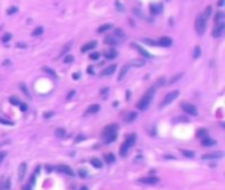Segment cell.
I'll use <instances>...</instances> for the list:
<instances>
[{
  "label": "cell",
  "instance_id": "37",
  "mask_svg": "<svg viewBox=\"0 0 225 190\" xmlns=\"http://www.w3.org/2000/svg\"><path fill=\"white\" fill-rule=\"evenodd\" d=\"M11 38H12V36H11L9 33H5V35L3 36V38H1V40H3V42H8Z\"/></svg>",
  "mask_w": 225,
  "mask_h": 190
},
{
  "label": "cell",
  "instance_id": "46",
  "mask_svg": "<svg viewBox=\"0 0 225 190\" xmlns=\"http://www.w3.org/2000/svg\"><path fill=\"white\" fill-rule=\"evenodd\" d=\"M19 106H20V110H21V111H27V110H28V106H27L25 103H20Z\"/></svg>",
  "mask_w": 225,
  "mask_h": 190
},
{
  "label": "cell",
  "instance_id": "30",
  "mask_svg": "<svg viewBox=\"0 0 225 190\" xmlns=\"http://www.w3.org/2000/svg\"><path fill=\"white\" fill-rule=\"evenodd\" d=\"M42 70H44L45 73H49L50 75H53V77H57V73H55L53 69H50V67H48V66H45V67H42Z\"/></svg>",
  "mask_w": 225,
  "mask_h": 190
},
{
  "label": "cell",
  "instance_id": "44",
  "mask_svg": "<svg viewBox=\"0 0 225 190\" xmlns=\"http://www.w3.org/2000/svg\"><path fill=\"white\" fill-rule=\"evenodd\" d=\"M9 187H11V180H9V178H7V180H5V183H4V189L8 190Z\"/></svg>",
  "mask_w": 225,
  "mask_h": 190
},
{
  "label": "cell",
  "instance_id": "27",
  "mask_svg": "<svg viewBox=\"0 0 225 190\" xmlns=\"http://www.w3.org/2000/svg\"><path fill=\"white\" fill-rule=\"evenodd\" d=\"M104 157H106V163H108V164H112L113 161H115V156H113L112 153H107Z\"/></svg>",
  "mask_w": 225,
  "mask_h": 190
},
{
  "label": "cell",
  "instance_id": "38",
  "mask_svg": "<svg viewBox=\"0 0 225 190\" xmlns=\"http://www.w3.org/2000/svg\"><path fill=\"white\" fill-rule=\"evenodd\" d=\"M0 123H3V124H8V125H12V124H13V121L7 120V119H3V118H0Z\"/></svg>",
  "mask_w": 225,
  "mask_h": 190
},
{
  "label": "cell",
  "instance_id": "43",
  "mask_svg": "<svg viewBox=\"0 0 225 190\" xmlns=\"http://www.w3.org/2000/svg\"><path fill=\"white\" fill-rule=\"evenodd\" d=\"M116 7H117V9L120 11V12H124V9H125V8H124V5L121 3H119V1H116Z\"/></svg>",
  "mask_w": 225,
  "mask_h": 190
},
{
  "label": "cell",
  "instance_id": "5",
  "mask_svg": "<svg viewBox=\"0 0 225 190\" xmlns=\"http://www.w3.org/2000/svg\"><path fill=\"white\" fill-rule=\"evenodd\" d=\"M195 29H196V32H198V35H203L205 31V19L201 16V15H199L198 17H196V20H195Z\"/></svg>",
  "mask_w": 225,
  "mask_h": 190
},
{
  "label": "cell",
  "instance_id": "29",
  "mask_svg": "<svg viewBox=\"0 0 225 190\" xmlns=\"http://www.w3.org/2000/svg\"><path fill=\"white\" fill-rule=\"evenodd\" d=\"M116 137H117V133H112V135L107 136V137L104 139V141H106V143H112V141L116 140Z\"/></svg>",
  "mask_w": 225,
  "mask_h": 190
},
{
  "label": "cell",
  "instance_id": "12",
  "mask_svg": "<svg viewBox=\"0 0 225 190\" xmlns=\"http://www.w3.org/2000/svg\"><path fill=\"white\" fill-rule=\"evenodd\" d=\"M96 41H90V42H87V44H84V45L80 48V50H82L83 53H86V52H88V50H92V49H95L96 48Z\"/></svg>",
  "mask_w": 225,
  "mask_h": 190
},
{
  "label": "cell",
  "instance_id": "35",
  "mask_svg": "<svg viewBox=\"0 0 225 190\" xmlns=\"http://www.w3.org/2000/svg\"><path fill=\"white\" fill-rule=\"evenodd\" d=\"M182 77H183V74H182V73H179V74H177V75H175L174 78H171V79H170V85H173V83H174L175 81H178V79H179V78H182Z\"/></svg>",
  "mask_w": 225,
  "mask_h": 190
},
{
  "label": "cell",
  "instance_id": "36",
  "mask_svg": "<svg viewBox=\"0 0 225 190\" xmlns=\"http://www.w3.org/2000/svg\"><path fill=\"white\" fill-rule=\"evenodd\" d=\"M72 61H74V57H72L71 54H67V55L65 57V62H66V63H71Z\"/></svg>",
  "mask_w": 225,
  "mask_h": 190
},
{
  "label": "cell",
  "instance_id": "53",
  "mask_svg": "<svg viewBox=\"0 0 225 190\" xmlns=\"http://www.w3.org/2000/svg\"><path fill=\"white\" fill-rule=\"evenodd\" d=\"M80 140H84V136H79L76 140H75V143H78V141H80Z\"/></svg>",
  "mask_w": 225,
  "mask_h": 190
},
{
  "label": "cell",
  "instance_id": "25",
  "mask_svg": "<svg viewBox=\"0 0 225 190\" xmlns=\"http://www.w3.org/2000/svg\"><path fill=\"white\" fill-rule=\"evenodd\" d=\"M104 55H106L107 58L112 59V58H115V57H117V52H116V50H115V49H112V50H109V52H107Z\"/></svg>",
  "mask_w": 225,
  "mask_h": 190
},
{
  "label": "cell",
  "instance_id": "28",
  "mask_svg": "<svg viewBox=\"0 0 225 190\" xmlns=\"http://www.w3.org/2000/svg\"><path fill=\"white\" fill-rule=\"evenodd\" d=\"M211 12H212V7L211 5H208V7L205 8V11H204V13L201 15V16H203V17L205 19V20H207V19L209 17V15H211Z\"/></svg>",
  "mask_w": 225,
  "mask_h": 190
},
{
  "label": "cell",
  "instance_id": "10",
  "mask_svg": "<svg viewBox=\"0 0 225 190\" xmlns=\"http://www.w3.org/2000/svg\"><path fill=\"white\" fill-rule=\"evenodd\" d=\"M57 170H58V172L65 173V174H67V176H70V177H72L75 174V173L71 170V168L67 166V165H58V166H57Z\"/></svg>",
  "mask_w": 225,
  "mask_h": 190
},
{
  "label": "cell",
  "instance_id": "49",
  "mask_svg": "<svg viewBox=\"0 0 225 190\" xmlns=\"http://www.w3.org/2000/svg\"><path fill=\"white\" fill-rule=\"evenodd\" d=\"M51 116H53V112H45V114H44L45 119H49V118H51Z\"/></svg>",
  "mask_w": 225,
  "mask_h": 190
},
{
  "label": "cell",
  "instance_id": "21",
  "mask_svg": "<svg viewBox=\"0 0 225 190\" xmlns=\"http://www.w3.org/2000/svg\"><path fill=\"white\" fill-rule=\"evenodd\" d=\"M112 28V24H104V25H102V27H99L98 28V33H103V32H107V31H109Z\"/></svg>",
  "mask_w": 225,
  "mask_h": 190
},
{
  "label": "cell",
  "instance_id": "11",
  "mask_svg": "<svg viewBox=\"0 0 225 190\" xmlns=\"http://www.w3.org/2000/svg\"><path fill=\"white\" fill-rule=\"evenodd\" d=\"M149 8H150V12L153 15H158V13H161L162 11H163V7H162V4H155V3H153V4H150L149 5Z\"/></svg>",
  "mask_w": 225,
  "mask_h": 190
},
{
  "label": "cell",
  "instance_id": "55",
  "mask_svg": "<svg viewBox=\"0 0 225 190\" xmlns=\"http://www.w3.org/2000/svg\"><path fill=\"white\" fill-rule=\"evenodd\" d=\"M87 71H88V73H91V74H94V69H92V66H90L88 69H87Z\"/></svg>",
  "mask_w": 225,
  "mask_h": 190
},
{
  "label": "cell",
  "instance_id": "3",
  "mask_svg": "<svg viewBox=\"0 0 225 190\" xmlns=\"http://www.w3.org/2000/svg\"><path fill=\"white\" fill-rule=\"evenodd\" d=\"M178 95H179V91L178 90H174V91H171V93H167L166 95H165V98H163V100L161 102V104H159V107L161 108H163V107H166L167 104H170L173 100H175L178 98Z\"/></svg>",
  "mask_w": 225,
  "mask_h": 190
},
{
  "label": "cell",
  "instance_id": "56",
  "mask_svg": "<svg viewBox=\"0 0 225 190\" xmlns=\"http://www.w3.org/2000/svg\"><path fill=\"white\" fill-rule=\"evenodd\" d=\"M23 190H31V186H29V185H25V186L23 187Z\"/></svg>",
  "mask_w": 225,
  "mask_h": 190
},
{
  "label": "cell",
  "instance_id": "22",
  "mask_svg": "<svg viewBox=\"0 0 225 190\" xmlns=\"http://www.w3.org/2000/svg\"><path fill=\"white\" fill-rule=\"evenodd\" d=\"M181 153L183 156H186L187 159H194L195 157V153L191 152V151H187V149H181Z\"/></svg>",
  "mask_w": 225,
  "mask_h": 190
},
{
  "label": "cell",
  "instance_id": "6",
  "mask_svg": "<svg viewBox=\"0 0 225 190\" xmlns=\"http://www.w3.org/2000/svg\"><path fill=\"white\" fill-rule=\"evenodd\" d=\"M224 31H225V21H220V23L215 24V29H213L212 36L217 38V37H220V36L224 33Z\"/></svg>",
  "mask_w": 225,
  "mask_h": 190
},
{
  "label": "cell",
  "instance_id": "15",
  "mask_svg": "<svg viewBox=\"0 0 225 190\" xmlns=\"http://www.w3.org/2000/svg\"><path fill=\"white\" fill-rule=\"evenodd\" d=\"M25 173H27V164L25 163H21L20 166H19V180L23 181V178H24Z\"/></svg>",
  "mask_w": 225,
  "mask_h": 190
},
{
  "label": "cell",
  "instance_id": "2",
  "mask_svg": "<svg viewBox=\"0 0 225 190\" xmlns=\"http://www.w3.org/2000/svg\"><path fill=\"white\" fill-rule=\"evenodd\" d=\"M136 133H132V135H128L125 139V141L121 144V147H120V156H126V153H128V151L130 149V147L136 143Z\"/></svg>",
  "mask_w": 225,
  "mask_h": 190
},
{
  "label": "cell",
  "instance_id": "45",
  "mask_svg": "<svg viewBox=\"0 0 225 190\" xmlns=\"http://www.w3.org/2000/svg\"><path fill=\"white\" fill-rule=\"evenodd\" d=\"M16 11H17V8H16V7H11V8H8L7 13H8V15H12V13H15Z\"/></svg>",
  "mask_w": 225,
  "mask_h": 190
},
{
  "label": "cell",
  "instance_id": "24",
  "mask_svg": "<svg viewBox=\"0 0 225 190\" xmlns=\"http://www.w3.org/2000/svg\"><path fill=\"white\" fill-rule=\"evenodd\" d=\"M136 116H137L136 112H129V114L125 116V121L126 123H130V121H133L134 119H136Z\"/></svg>",
  "mask_w": 225,
  "mask_h": 190
},
{
  "label": "cell",
  "instance_id": "50",
  "mask_svg": "<svg viewBox=\"0 0 225 190\" xmlns=\"http://www.w3.org/2000/svg\"><path fill=\"white\" fill-rule=\"evenodd\" d=\"M79 176H82V177H86V176H87V172H86L84 169H80V170H79Z\"/></svg>",
  "mask_w": 225,
  "mask_h": 190
},
{
  "label": "cell",
  "instance_id": "41",
  "mask_svg": "<svg viewBox=\"0 0 225 190\" xmlns=\"http://www.w3.org/2000/svg\"><path fill=\"white\" fill-rule=\"evenodd\" d=\"M100 57V53H92V54H90V58L91 59H99Z\"/></svg>",
  "mask_w": 225,
  "mask_h": 190
},
{
  "label": "cell",
  "instance_id": "19",
  "mask_svg": "<svg viewBox=\"0 0 225 190\" xmlns=\"http://www.w3.org/2000/svg\"><path fill=\"white\" fill-rule=\"evenodd\" d=\"M90 163H91V165H92V166H95L96 169H100V168H102V166H103V163H102V161H100L99 159H96V157H94V159H91V161H90Z\"/></svg>",
  "mask_w": 225,
  "mask_h": 190
},
{
  "label": "cell",
  "instance_id": "39",
  "mask_svg": "<svg viewBox=\"0 0 225 190\" xmlns=\"http://www.w3.org/2000/svg\"><path fill=\"white\" fill-rule=\"evenodd\" d=\"M115 35H116V36H120L121 38L125 37V35L123 33V31H121V29H116V31H115Z\"/></svg>",
  "mask_w": 225,
  "mask_h": 190
},
{
  "label": "cell",
  "instance_id": "18",
  "mask_svg": "<svg viewBox=\"0 0 225 190\" xmlns=\"http://www.w3.org/2000/svg\"><path fill=\"white\" fill-rule=\"evenodd\" d=\"M115 70H116V65H111V66H108V67H106V69L103 70L102 75H111V74L115 73Z\"/></svg>",
  "mask_w": 225,
  "mask_h": 190
},
{
  "label": "cell",
  "instance_id": "52",
  "mask_svg": "<svg viewBox=\"0 0 225 190\" xmlns=\"http://www.w3.org/2000/svg\"><path fill=\"white\" fill-rule=\"evenodd\" d=\"M74 94H75V91H70V93H68V95H67V99H71V98L74 97Z\"/></svg>",
  "mask_w": 225,
  "mask_h": 190
},
{
  "label": "cell",
  "instance_id": "58",
  "mask_svg": "<svg viewBox=\"0 0 225 190\" xmlns=\"http://www.w3.org/2000/svg\"><path fill=\"white\" fill-rule=\"evenodd\" d=\"M9 59H7V61H4V62H3V65H9Z\"/></svg>",
  "mask_w": 225,
  "mask_h": 190
},
{
  "label": "cell",
  "instance_id": "20",
  "mask_svg": "<svg viewBox=\"0 0 225 190\" xmlns=\"http://www.w3.org/2000/svg\"><path fill=\"white\" fill-rule=\"evenodd\" d=\"M99 110H100L99 104H91V106L88 107V110H87V112H88V114H96Z\"/></svg>",
  "mask_w": 225,
  "mask_h": 190
},
{
  "label": "cell",
  "instance_id": "42",
  "mask_svg": "<svg viewBox=\"0 0 225 190\" xmlns=\"http://www.w3.org/2000/svg\"><path fill=\"white\" fill-rule=\"evenodd\" d=\"M9 102H11L12 104H20V100L17 99V98H13V97L9 98Z\"/></svg>",
  "mask_w": 225,
  "mask_h": 190
},
{
  "label": "cell",
  "instance_id": "51",
  "mask_svg": "<svg viewBox=\"0 0 225 190\" xmlns=\"http://www.w3.org/2000/svg\"><path fill=\"white\" fill-rule=\"evenodd\" d=\"M7 156V152H0V163L4 160V157Z\"/></svg>",
  "mask_w": 225,
  "mask_h": 190
},
{
  "label": "cell",
  "instance_id": "34",
  "mask_svg": "<svg viewBox=\"0 0 225 190\" xmlns=\"http://www.w3.org/2000/svg\"><path fill=\"white\" fill-rule=\"evenodd\" d=\"M196 136L198 137H204V136H207V129H199L198 132H196Z\"/></svg>",
  "mask_w": 225,
  "mask_h": 190
},
{
  "label": "cell",
  "instance_id": "31",
  "mask_svg": "<svg viewBox=\"0 0 225 190\" xmlns=\"http://www.w3.org/2000/svg\"><path fill=\"white\" fill-rule=\"evenodd\" d=\"M42 33H44V28L38 27V28H36V29H34L32 35H33V36H40V35H42Z\"/></svg>",
  "mask_w": 225,
  "mask_h": 190
},
{
  "label": "cell",
  "instance_id": "14",
  "mask_svg": "<svg viewBox=\"0 0 225 190\" xmlns=\"http://www.w3.org/2000/svg\"><path fill=\"white\" fill-rule=\"evenodd\" d=\"M159 45L169 48V46L173 45V38L166 37V36H163V37H161V38H159Z\"/></svg>",
  "mask_w": 225,
  "mask_h": 190
},
{
  "label": "cell",
  "instance_id": "13",
  "mask_svg": "<svg viewBox=\"0 0 225 190\" xmlns=\"http://www.w3.org/2000/svg\"><path fill=\"white\" fill-rule=\"evenodd\" d=\"M132 48H134V49L137 50V52L140 53L141 55H143V57H146V58H150V57H151V54H150V53H147L146 50H145V49L141 48V46H138L137 44H132Z\"/></svg>",
  "mask_w": 225,
  "mask_h": 190
},
{
  "label": "cell",
  "instance_id": "33",
  "mask_svg": "<svg viewBox=\"0 0 225 190\" xmlns=\"http://www.w3.org/2000/svg\"><path fill=\"white\" fill-rule=\"evenodd\" d=\"M142 41L145 42V44H147V45H151V46H155V45H157V42L154 41V40H150V38H143Z\"/></svg>",
  "mask_w": 225,
  "mask_h": 190
},
{
  "label": "cell",
  "instance_id": "17",
  "mask_svg": "<svg viewBox=\"0 0 225 190\" xmlns=\"http://www.w3.org/2000/svg\"><path fill=\"white\" fill-rule=\"evenodd\" d=\"M201 144L204 145V147H211V145H215L216 141L212 140L211 137H208V136H204V137H201Z\"/></svg>",
  "mask_w": 225,
  "mask_h": 190
},
{
  "label": "cell",
  "instance_id": "32",
  "mask_svg": "<svg viewBox=\"0 0 225 190\" xmlns=\"http://www.w3.org/2000/svg\"><path fill=\"white\" fill-rule=\"evenodd\" d=\"M104 41H106V44H108V45H115V44H116V40L113 37H106Z\"/></svg>",
  "mask_w": 225,
  "mask_h": 190
},
{
  "label": "cell",
  "instance_id": "26",
  "mask_svg": "<svg viewBox=\"0 0 225 190\" xmlns=\"http://www.w3.org/2000/svg\"><path fill=\"white\" fill-rule=\"evenodd\" d=\"M222 19H225V15L224 12H218L217 15H216V19H215V24H217V23H220V21H224Z\"/></svg>",
  "mask_w": 225,
  "mask_h": 190
},
{
  "label": "cell",
  "instance_id": "9",
  "mask_svg": "<svg viewBox=\"0 0 225 190\" xmlns=\"http://www.w3.org/2000/svg\"><path fill=\"white\" fill-rule=\"evenodd\" d=\"M141 183H146V185H154V183H157L158 181H159V178L158 177H154V176H150V177H142V178H140Z\"/></svg>",
  "mask_w": 225,
  "mask_h": 190
},
{
  "label": "cell",
  "instance_id": "7",
  "mask_svg": "<svg viewBox=\"0 0 225 190\" xmlns=\"http://www.w3.org/2000/svg\"><path fill=\"white\" fill-rule=\"evenodd\" d=\"M117 128H119V125L117 124H108V125H106V128L103 129V136L104 137H107V136H109V135H112V133H116L117 132Z\"/></svg>",
  "mask_w": 225,
  "mask_h": 190
},
{
  "label": "cell",
  "instance_id": "59",
  "mask_svg": "<svg viewBox=\"0 0 225 190\" xmlns=\"http://www.w3.org/2000/svg\"><path fill=\"white\" fill-rule=\"evenodd\" d=\"M222 4H224V0H220V1H218V5H222Z\"/></svg>",
  "mask_w": 225,
  "mask_h": 190
},
{
  "label": "cell",
  "instance_id": "4",
  "mask_svg": "<svg viewBox=\"0 0 225 190\" xmlns=\"http://www.w3.org/2000/svg\"><path fill=\"white\" fill-rule=\"evenodd\" d=\"M181 108L184 111V112H187L188 115H192V116H198V108L195 107L194 104L191 103H187V102H182L181 103Z\"/></svg>",
  "mask_w": 225,
  "mask_h": 190
},
{
  "label": "cell",
  "instance_id": "60",
  "mask_svg": "<svg viewBox=\"0 0 225 190\" xmlns=\"http://www.w3.org/2000/svg\"><path fill=\"white\" fill-rule=\"evenodd\" d=\"M80 190H87V187H86V186H82V187H80Z\"/></svg>",
  "mask_w": 225,
  "mask_h": 190
},
{
  "label": "cell",
  "instance_id": "1",
  "mask_svg": "<svg viewBox=\"0 0 225 190\" xmlns=\"http://www.w3.org/2000/svg\"><path fill=\"white\" fill-rule=\"evenodd\" d=\"M154 91H155V87H153V89H149V90L146 91V94H145V95H143V97L141 98L138 102H137L136 107L138 108V110L143 111V110H146V108L149 107L150 102H151V98H153Z\"/></svg>",
  "mask_w": 225,
  "mask_h": 190
},
{
  "label": "cell",
  "instance_id": "54",
  "mask_svg": "<svg viewBox=\"0 0 225 190\" xmlns=\"http://www.w3.org/2000/svg\"><path fill=\"white\" fill-rule=\"evenodd\" d=\"M72 78H74V79H78V78H79V73H75L74 75H72Z\"/></svg>",
  "mask_w": 225,
  "mask_h": 190
},
{
  "label": "cell",
  "instance_id": "47",
  "mask_svg": "<svg viewBox=\"0 0 225 190\" xmlns=\"http://www.w3.org/2000/svg\"><path fill=\"white\" fill-rule=\"evenodd\" d=\"M20 87H21V90H23V91L25 93V95H28V97H31V95H29V93H28V90H27V87H25L24 85H20Z\"/></svg>",
  "mask_w": 225,
  "mask_h": 190
},
{
  "label": "cell",
  "instance_id": "16",
  "mask_svg": "<svg viewBox=\"0 0 225 190\" xmlns=\"http://www.w3.org/2000/svg\"><path fill=\"white\" fill-rule=\"evenodd\" d=\"M132 66V63H126V65H124L123 67H121V70H120V74H119V77H117V79L119 81H121L125 77V74H126V71L129 70V67Z\"/></svg>",
  "mask_w": 225,
  "mask_h": 190
},
{
  "label": "cell",
  "instance_id": "8",
  "mask_svg": "<svg viewBox=\"0 0 225 190\" xmlns=\"http://www.w3.org/2000/svg\"><path fill=\"white\" fill-rule=\"evenodd\" d=\"M224 153L217 151V152H211V153H205V155L201 156V159L203 160H215V159H221Z\"/></svg>",
  "mask_w": 225,
  "mask_h": 190
},
{
  "label": "cell",
  "instance_id": "40",
  "mask_svg": "<svg viewBox=\"0 0 225 190\" xmlns=\"http://www.w3.org/2000/svg\"><path fill=\"white\" fill-rule=\"evenodd\" d=\"M199 55H200V48H199V46H195V53H194V57H195V58H198Z\"/></svg>",
  "mask_w": 225,
  "mask_h": 190
},
{
  "label": "cell",
  "instance_id": "48",
  "mask_svg": "<svg viewBox=\"0 0 225 190\" xmlns=\"http://www.w3.org/2000/svg\"><path fill=\"white\" fill-rule=\"evenodd\" d=\"M16 46H17V48H27V44H24V42H17V44H16Z\"/></svg>",
  "mask_w": 225,
  "mask_h": 190
},
{
  "label": "cell",
  "instance_id": "23",
  "mask_svg": "<svg viewBox=\"0 0 225 190\" xmlns=\"http://www.w3.org/2000/svg\"><path fill=\"white\" fill-rule=\"evenodd\" d=\"M55 135H57V137H65V135H66V129L65 128H57L55 129Z\"/></svg>",
  "mask_w": 225,
  "mask_h": 190
},
{
  "label": "cell",
  "instance_id": "57",
  "mask_svg": "<svg viewBox=\"0 0 225 190\" xmlns=\"http://www.w3.org/2000/svg\"><path fill=\"white\" fill-rule=\"evenodd\" d=\"M31 185H34V176H32L31 178Z\"/></svg>",
  "mask_w": 225,
  "mask_h": 190
}]
</instances>
